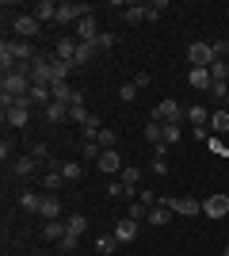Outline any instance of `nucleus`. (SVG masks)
<instances>
[{
	"label": "nucleus",
	"instance_id": "412c9836",
	"mask_svg": "<svg viewBox=\"0 0 229 256\" xmlns=\"http://www.w3.org/2000/svg\"><path fill=\"white\" fill-rule=\"evenodd\" d=\"M187 80H191V88H210V84H214V76H210V69H195V65H191V73H187Z\"/></svg>",
	"mask_w": 229,
	"mask_h": 256
},
{
	"label": "nucleus",
	"instance_id": "f3484780",
	"mask_svg": "<svg viewBox=\"0 0 229 256\" xmlns=\"http://www.w3.org/2000/svg\"><path fill=\"white\" fill-rule=\"evenodd\" d=\"M168 222H172V206L164 203V195H161V203L149 210V226H168Z\"/></svg>",
	"mask_w": 229,
	"mask_h": 256
},
{
	"label": "nucleus",
	"instance_id": "4be33fe9",
	"mask_svg": "<svg viewBox=\"0 0 229 256\" xmlns=\"http://www.w3.org/2000/svg\"><path fill=\"white\" fill-rule=\"evenodd\" d=\"M99 168H103V172H119L122 168V157L115 150H103V153H99Z\"/></svg>",
	"mask_w": 229,
	"mask_h": 256
},
{
	"label": "nucleus",
	"instance_id": "f03ea898",
	"mask_svg": "<svg viewBox=\"0 0 229 256\" xmlns=\"http://www.w3.org/2000/svg\"><path fill=\"white\" fill-rule=\"evenodd\" d=\"M184 118H187V111L180 107V100H161L153 107V122H161V126L164 122H184Z\"/></svg>",
	"mask_w": 229,
	"mask_h": 256
},
{
	"label": "nucleus",
	"instance_id": "cd10ccee",
	"mask_svg": "<svg viewBox=\"0 0 229 256\" xmlns=\"http://www.w3.org/2000/svg\"><path fill=\"white\" fill-rule=\"evenodd\" d=\"M149 210H153L149 203H142V199H134V203H130V214H126V218H134V222H149Z\"/></svg>",
	"mask_w": 229,
	"mask_h": 256
},
{
	"label": "nucleus",
	"instance_id": "a878e982",
	"mask_svg": "<svg viewBox=\"0 0 229 256\" xmlns=\"http://www.w3.org/2000/svg\"><path fill=\"white\" fill-rule=\"evenodd\" d=\"M229 130V111H214V115H210V134H226Z\"/></svg>",
	"mask_w": 229,
	"mask_h": 256
},
{
	"label": "nucleus",
	"instance_id": "c9c22d12",
	"mask_svg": "<svg viewBox=\"0 0 229 256\" xmlns=\"http://www.w3.org/2000/svg\"><path fill=\"white\" fill-rule=\"evenodd\" d=\"M96 142H99V150H115V142H119V134H115L111 126H103V130L96 134Z\"/></svg>",
	"mask_w": 229,
	"mask_h": 256
},
{
	"label": "nucleus",
	"instance_id": "393cba45",
	"mask_svg": "<svg viewBox=\"0 0 229 256\" xmlns=\"http://www.w3.org/2000/svg\"><path fill=\"white\" fill-rule=\"evenodd\" d=\"M50 69H54V84H57V80H69V73H73V62H61V58H50Z\"/></svg>",
	"mask_w": 229,
	"mask_h": 256
},
{
	"label": "nucleus",
	"instance_id": "dca6fc26",
	"mask_svg": "<svg viewBox=\"0 0 229 256\" xmlns=\"http://www.w3.org/2000/svg\"><path fill=\"white\" fill-rule=\"evenodd\" d=\"M138 230H142V226L134 222V218H122V222L115 226V237H119V245H126V241H134V237H138Z\"/></svg>",
	"mask_w": 229,
	"mask_h": 256
},
{
	"label": "nucleus",
	"instance_id": "a19ab883",
	"mask_svg": "<svg viewBox=\"0 0 229 256\" xmlns=\"http://www.w3.org/2000/svg\"><path fill=\"white\" fill-rule=\"evenodd\" d=\"M99 153H103V150H99V142H84V146H80V157H84V160H99Z\"/></svg>",
	"mask_w": 229,
	"mask_h": 256
},
{
	"label": "nucleus",
	"instance_id": "9d476101",
	"mask_svg": "<svg viewBox=\"0 0 229 256\" xmlns=\"http://www.w3.org/2000/svg\"><path fill=\"white\" fill-rule=\"evenodd\" d=\"M76 34H80V42H96V38H99V23H96V16H84V20L76 23Z\"/></svg>",
	"mask_w": 229,
	"mask_h": 256
},
{
	"label": "nucleus",
	"instance_id": "423d86ee",
	"mask_svg": "<svg viewBox=\"0 0 229 256\" xmlns=\"http://www.w3.org/2000/svg\"><path fill=\"white\" fill-rule=\"evenodd\" d=\"M11 27H15V34H19L23 42H27V38H38V31H42V23L34 20V16H15Z\"/></svg>",
	"mask_w": 229,
	"mask_h": 256
},
{
	"label": "nucleus",
	"instance_id": "ea45409f",
	"mask_svg": "<svg viewBox=\"0 0 229 256\" xmlns=\"http://www.w3.org/2000/svg\"><path fill=\"white\" fill-rule=\"evenodd\" d=\"M142 8H145V20H161L168 4H164V0H153V4H142Z\"/></svg>",
	"mask_w": 229,
	"mask_h": 256
},
{
	"label": "nucleus",
	"instance_id": "4c0bfd02",
	"mask_svg": "<svg viewBox=\"0 0 229 256\" xmlns=\"http://www.w3.org/2000/svg\"><path fill=\"white\" fill-rule=\"evenodd\" d=\"M88 115H92V111H88V104H69V118H73V122H80V126H84Z\"/></svg>",
	"mask_w": 229,
	"mask_h": 256
},
{
	"label": "nucleus",
	"instance_id": "c756f323",
	"mask_svg": "<svg viewBox=\"0 0 229 256\" xmlns=\"http://www.w3.org/2000/svg\"><path fill=\"white\" fill-rule=\"evenodd\" d=\"M142 134H145V142H149L153 150H157V146H164V134H161V122H153V118H149V126H145V130H142Z\"/></svg>",
	"mask_w": 229,
	"mask_h": 256
},
{
	"label": "nucleus",
	"instance_id": "2f4dec72",
	"mask_svg": "<svg viewBox=\"0 0 229 256\" xmlns=\"http://www.w3.org/2000/svg\"><path fill=\"white\" fill-rule=\"evenodd\" d=\"M46 118H50V122H65V118H69V104H57V100H54V104L46 107Z\"/></svg>",
	"mask_w": 229,
	"mask_h": 256
},
{
	"label": "nucleus",
	"instance_id": "7ed1b4c3",
	"mask_svg": "<svg viewBox=\"0 0 229 256\" xmlns=\"http://www.w3.org/2000/svg\"><path fill=\"white\" fill-rule=\"evenodd\" d=\"M187 62L195 65V69H210L218 58H214V46H210V42H191V46H187Z\"/></svg>",
	"mask_w": 229,
	"mask_h": 256
},
{
	"label": "nucleus",
	"instance_id": "473e14b6",
	"mask_svg": "<svg viewBox=\"0 0 229 256\" xmlns=\"http://www.w3.org/2000/svg\"><path fill=\"white\" fill-rule=\"evenodd\" d=\"M161 134H164V146H176V142L184 138V130H180V122H164V126H161Z\"/></svg>",
	"mask_w": 229,
	"mask_h": 256
},
{
	"label": "nucleus",
	"instance_id": "1a4fd4ad",
	"mask_svg": "<svg viewBox=\"0 0 229 256\" xmlns=\"http://www.w3.org/2000/svg\"><path fill=\"white\" fill-rule=\"evenodd\" d=\"M27 118H31V107H19V104H8V107H4V122H8V126L23 130V126H27Z\"/></svg>",
	"mask_w": 229,
	"mask_h": 256
},
{
	"label": "nucleus",
	"instance_id": "ddd939ff",
	"mask_svg": "<svg viewBox=\"0 0 229 256\" xmlns=\"http://www.w3.org/2000/svg\"><path fill=\"white\" fill-rule=\"evenodd\" d=\"M15 65H19V58H15V42H8V38H4V42H0V69H4V73H11Z\"/></svg>",
	"mask_w": 229,
	"mask_h": 256
},
{
	"label": "nucleus",
	"instance_id": "2eb2a0df",
	"mask_svg": "<svg viewBox=\"0 0 229 256\" xmlns=\"http://www.w3.org/2000/svg\"><path fill=\"white\" fill-rule=\"evenodd\" d=\"M142 176H145V172L138 168V164H126V168H122V176H119V180L126 184V192H130V195H138V184H142Z\"/></svg>",
	"mask_w": 229,
	"mask_h": 256
},
{
	"label": "nucleus",
	"instance_id": "6e6552de",
	"mask_svg": "<svg viewBox=\"0 0 229 256\" xmlns=\"http://www.w3.org/2000/svg\"><path fill=\"white\" fill-rule=\"evenodd\" d=\"M46 164H50V168L42 172V188L50 195L57 192V188H61V184H65V176H61V160H46Z\"/></svg>",
	"mask_w": 229,
	"mask_h": 256
},
{
	"label": "nucleus",
	"instance_id": "a18cd8bd",
	"mask_svg": "<svg viewBox=\"0 0 229 256\" xmlns=\"http://www.w3.org/2000/svg\"><path fill=\"white\" fill-rule=\"evenodd\" d=\"M107 195H111V199H126L130 192H126V184H122V180H115V184H107Z\"/></svg>",
	"mask_w": 229,
	"mask_h": 256
},
{
	"label": "nucleus",
	"instance_id": "c03bdc74",
	"mask_svg": "<svg viewBox=\"0 0 229 256\" xmlns=\"http://www.w3.org/2000/svg\"><path fill=\"white\" fill-rule=\"evenodd\" d=\"M149 172H153V176H168V160H164V157H153L149 160Z\"/></svg>",
	"mask_w": 229,
	"mask_h": 256
},
{
	"label": "nucleus",
	"instance_id": "39448f33",
	"mask_svg": "<svg viewBox=\"0 0 229 256\" xmlns=\"http://www.w3.org/2000/svg\"><path fill=\"white\" fill-rule=\"evenodd\" d=\"M50 58H54V54H50ZM50 58H46V54H38V62H31V84H54Z\"/></svg>",
	"mask_w": 229,
	"mask_h": 256
},
{
	"label": "nucleus",
	"instance_id": "09e8293b",
	"mask_svg": "<svg viewBox=\"0 0 229 256\" xmlns=\"http://www.w3.org/2000/svg\"><path fill=\"white\" fill-rule=\"evenodd\" d=\"M210 92H214L218 100H226V96H229V80H214V84H210Z\"/></svg>",
	"mask_w": 229,
	"mask_h": 256
},
{
	"label": "nucleus",
	"instance_id": "9b49d317",
	"mask_svg": "<svg viewBox=\"0 0 229 256\" xmlns=\"http://www.w3.org/2000/svg\"><path fill=\"white\" fill-rule=\"evenodd\" d=\"M38 214H42L46 222H57V214H61V199L46 192V195H42V206H38Z\"/></svg>",
	"mask_w": 229,
	"mask_h": 256
},
{
	"label": "nucleus",
	"instance_id": "f257e3e1",
	"mask_svg": "<svg viewBox=\"0 0 229 256\" xmlns=\"http://www.w3.org/2000/svg\"><path fill=\"white\" fill-rule=\"evenodd\" d=\"M31 92V76H23V73H4V80H0V96H8V100H19Z\"/></svg>",
	"mask_w": 229,
	"mask_h": 256
},
{
	"label": "nucleus",
	"instance_id": "0eeeda50",
	"mask_svg": "<svg viewBox=\"0 0 229 256\" xmlns=\"http://www.w3.org/2000/svg\"><path fill=\"white\" fill-rule=\"evenodd\" d=\"M164 203L172 206V214H187V218H195V214L203 210V203H195V199H184V195H164Z\"/></svg>",
	"mask_w": 229,
	"mask_h": 256
},
{
	"label": "nucleus",
	"instance_id": "20e7f679",
	"mask_svg": "<svg viewBox=\"0 0 229 256\" xmlns=\"http://www.w3.org/2000/svg\"><path fill=\"white\" fill-rule=\"evenodd\" d=\"M203 214H207V218H214V222H222V218H226L229 214V195H207V199H203Z\"/></svg>",
	"mask_w": 229,
	"mask_h": 256
},
{
	"label": "nucleus",
	"instance_id": "4468645a",
	"mask_svg": "<svg viewBox=\"0 0 229 256\" xmlns=\"http://www.w3.org/2000/svg\"><path fill=\"white\" fill-rule=\"evenodd\" d=\"M34 168H38V160H34V157H15V160H11V176H19V180L34 176Z\"/></svg>",
	"mask_w": 229,
	"mask_h": 256
},
{
	"label": "nucleus",
	"instance_id": "5701e85b",
	"mask_svg": "<svg viewBox=\"0 0 229 256\" xmlns=\"http://www.w3.org/2000/svg\"><path fill=\"white\" fill-rule=\"evenodd\" d=\"M115 248H119V237H115V234L96 237V252H99V256H115Z\"/></svg>",
	"mask_w": 229,
	"mask_h": 256
},
{
	"label": "nucleus",
	"instance_id": "6ab92c4d",
	"mask_svg": "<svg viewBox=\"0 0 229 256\" xmlns=\"http://www.w3.org/2000/svg\"><path fill=\"white\" fill-rule=\"evenodd\" d=\"M38 206H42V195L38 192H19V210H27V214H38Z\"/></svg>",
	"mask_w": 229,
	"mask_h": 256
},
{
	"label": "nucleus",
	"instance_id": "bb28decb",
	"mask_svg": "<svg viewBox=\"0 0 229 256\" xmlns=\"http://www.w3.org/2000/svg\"><path fill=\"white\" fill-rule=\"evenodd\" d=\"M54 58H61V62H73V58H76V42H73V38H61V42L54 46Z\"/></svg>",
	"mask_w": 229,
	"mask_h": 256
},
{
	"label": "nucleus",
	"instance_id": "aec40b11",
	"mask_svg": "<svg viewBox=\"0 0 229 256\" xmlns=\"http://www.w3.org/2000/svg\"><path fill=\"white\" fill-rule=\"evenodd\" d=\"M27 96H31V104H42V107L54 104V92H50V84H31V92H27Z\"/></svg>",
	"mask_w": 229,
	"mask_h": 256
},
{
	"label": "nucleus",
	"instance_id": "58836bf2",
	"mask_svg": "<svg viewBox=\"0 0 229 256\" xmlns=\"http://www.w3.org/2000/svg\"><path fill=\"white\" fill-rule=\"evenodd\" d=\"M122 16H126V23L134 27V23L145 20V8H142V4H126V12H122Z\"/></svg>",
	"mask_w": 229,
	"mask_h": 256
},
{
	"label": "nucleus",
	"instance_id": "72a5a7b5",
	"mask_svg": "<svg viewBox=\"0 0 229 256\" xmlns=\"http://www.w3.org/2000/svg\"><path fill=\"white\" fill-rule=\"evenodd\" d=\"M42 237H46V241H61V237H65V222H46Z\"/></svg>",
	"mask_w": 229,
	"mask_h": 256
},
{
	"label": "nucleus",
	"instance_id": "f704fd0d",
	"mask_svg": "<svg viewBox=\"0 0 229 256\" xmlns=\"http://www.w3.org/2000/svg\"><path fill=\"white\" fill-rule=\"evenodd\" d=\"M15 58H19L23 65H31V62H38V54H34V46H31V42H15Z\"/></svg>",
	"mask_w": 229,
	"mask_h": 256
},
{
	"label": "nucleus",
	"instance_id": "b1692460",
	"mask_svg": "<svg viewBox=\"0 0 229 256\" xmlns=\"http://www.w3.org/2000/svg\"><path fill=\"white\" fill-rule=\"evenodd\" d=\"M96 58V42H76V58H73V65H88Z\"/></svg>",
	"mask_w": 229,
	"mask_h": 256
},
{
	"label": "nucleus",
	"instance_id": "49530a36",
	"mask_svg": "<svg viewBox=\"0 0 229 256\" xmlns=\"http://www.w3.org/2000/svg\"><path fill=\"white\" fill-rule=\"evenodd\" d=\"M210 76H214V80H229V65L226 62H214V65H210Z\"/></svg>",
	"mask_w": 229,
	"mask_h": 256
},
{
	"label": "nucleus",
	"instance_id": "3c124183",
	"mask_svg": "<svg viewBox=\"0 0 229 256\" xmlns=\"http://www.w3.org/2000/svg\"><path fill=\"white\" fill-rule=\"evenodd\" d=\"M134 84H138V92H142V88L153 84V76H149V73H138V76H134Z\"/></svg>",
	"mask_w": 229,
	"mask_h": 256
},
{
	"label": "nucleus",
	"instance_id": "603ef678",
	"mask_svg": "<svg viewBox=\"0 0 229 256\" xmlns=\"http://www.w3.org/2000/svg\"><path fill=\"white\" fill-rule=\"evenodd\" d=\"M222 256H229V245H226V248H222Z\"/></svg>",
	"mask_w": 229,
	"mask_h": 256
},
{
	"label": "nucleus",
	"instance_id": "37998d69",
	"mask_svg": "<svg viewBox=\"0 0 229 256\" xmlns=\"http://www.w3.org/2000/svg\"><path fill=\"white\" fill-rule=\"evenodd\" d=\"M115 42H119V38H115L111 31H99V38H96V50H111Z\"/></svg>",
	"mask_w": 229,
	"mask_h": 256
},
{
	"label": "nucleus",
	"instance_id": "c85d7f7f",
	"mask_svg": "<svg viewBox=\"0 0 229 256\" xmlns=\"http://www.w3.org/2000/svg\"><path fill=\"white\" fill-rule=\"evenodd\" d=\"M84 230H88V218H84V214H69V222H65V234L80 237Z\"/></svg>",
	"mask_w": 229,
	"mask_h": 256
},
{
	"label": "nucleus",
	"instance_id": "e433bc0d",
	"mask_svg": "<svg viewBox=\"0 0 229 256\" xmlns=\"http://www.w3.org/2000/svg\"><path fill=\"white\" fill-rule=\"evenodd\" d=\"M61 176H65V180L73 184V180H80V176H84V168H80L76 160H61Z\"/></svg>",
	"mask_w": 229,
	"mask_h": 256
},
{
	"label": "nucleus",
	"instance_id": "a211bd4d",
	"mask_svg": "<svg viewBox=\"0 0 229 256\" xmlns=\"http://www.w3.org/2000/svg\"><path fill=\"white\" fill-rule=\"evenodd\" d=\"M187 122H191V130H195V126H210V111L203 104H191V107H187Z\"/></svg>",
	"mask_w": 229,
	"mask_h": 256
},
{
	"label": "nucleus",
	"instance_id": "79ce46f5",
	"mask_svg": "<svg viewBox=\"0 0 229 256\" xmlns=\"http://www.w3.org/2000/svg\"><path fill=\"white\" fill-rule=\"evenodd\" d=\"M31 157H34V160H54V157H50V146H46V142H34V146H31Z\"/></svg>",
	"mask_w": 229,
	"mask_h": 256
},
{
	"label": "nucleus",
	"instance_id": "de8ad7c7",
	"mask_svg": "<svg viewBox=\"0 0 229 256\" xmlns=\"http://www.w3.org/2000/svg\"><path fill=\"white\" fill-rule=\"evenodd\" d=\"M119 100L134 104V100H138V84H134V80H130V84H122V88H119Z\"/></svg>",
	"mask_w": 229,
	"mask_h": 256
},
{
	"label": "nucleus",
	"instance_id": "f8f14e48",
	"mask_svg": "<svg viewBox=\"0 0 229 256\" xmlns=\"http://www.w3.org/2000/svg\"><path fill=\"white\" fill-rule=\"evenodd\" d=\"M57 8H61V4H54V0H38V4H34V20H38V23L54 20L57 23Z\"/></svg>",
	"mask_w": 229,
	"mask_h": 256
},
{
	"label": "nucleus",
	"instance_id": "8fccbe9b",
	"mask_svg": "<svg viewBox=\"0 0 229 256\" xmlns=\"http://www.w3.org/2000/svg\"><path fill=\"white\" fill-rule=\"evenodd\" d=\"M76 245H80V237H73V234H65V237H61V248H65V252H73Z\"/></svg>",
	"mask_w": 229,
	"mask_h": 256
},
{
	"label": "nucleus",
	"instance_id": "7c9ffc66",
	"mask_svg": "<svg viewBox=\"0 0 229 256\" xmlns=\"http://www.w3.org/2000/svg\"><path fill=\"white\" fill-rule=\"evenodd\" d=\"M50 92H54V100H57V104H69L76 88H69V80H57V84H50Z\"/></svg>",
	"mask_w": 229,
	"mask_h": 256
}]
</instances>
